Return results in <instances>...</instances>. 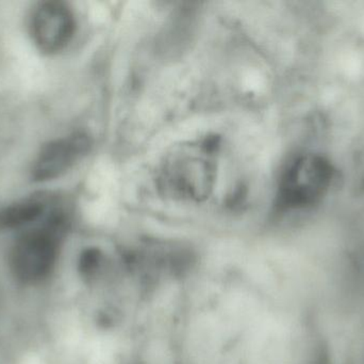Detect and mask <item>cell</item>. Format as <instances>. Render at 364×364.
Here are the masks:
<instances>
[{
    "label": "cell",
    "mask_w": 364,
    "mask_h": 364,
    "mask_svg": "<svg viewBox=\"0 0 364 364\" xmlns=\"http://www.w3.org/2000/svg\"><path fill=\"white\" fill-rule=\"evenodd\" d=\"M215 139H205L176 150L166 160L158 187L166 197L200 202L209 198L216 177Z\"/></svg>",
    "instance_id": "6da1fadb"
},
{
    "label": "cell",
    "mask_w": 364,
    "mask_h": 364,
    "mask_svg": "<svg viewBox=\"0 0 364 364\" xmlns=\"http://www.w3.org/2000/svg\"><path fill=\"white\" fill-rule=\"evenodd\" d=\"M68 219L62 211H53L36 227L17 239L11 254L14 275L23 282L44 279L55 266Z\"/></svg>",
    "instance_id": "7a4b0ae2"
},
{
    "label": "cell",
    "mask_w": 364,
    "mask_h": 364,
    "mask_svg": "<svg viewBox=\"0 0 364 364\" xmlns=\"http://www.w3.org/2000/svg\"><path fill=\"white\" fill-rule=\"evenodd\" d=\"M335 177L333 165L323 156L299 155L287 167L276 192V209L296 212L320 202L331 189Z\"/></svg>",
    "instance_id": "3957f363"
},
{
    "label": "cell",
    "mask_w": 364,
    "mask_h": 364,
    "mask_svg": "<svg viewBox=\"0 0 364 364\" xmlns=\"http://www.w3.org/2000/svg\"><path fill=\"white\" fill-rule=\"evenodd\" d=\"M76 30L74 13L62 1L38 4L30 19V33L42 53L53 55L65 48Z\"/></svg>",
    "instance_id": "277c9868"
},
{
    "label": "cell",
    "mask_w": 364,
    "mask_h": 364,
    "mask_svg": "<svg viewBox=\"0 0 364 364\" xmlns=\"http://www.w3.org/2000/svg\"><path fill=\"white\" fill-rule=\"evenodd\" d=\"M85 132H74L45 145L34 160L32 177L36 182L51 181L65 175L91 150Z\"/></svg>",
    "instance_id": "5b68a950"
},
{
    "label": "cell",
    "mask_w": 364,
    "mask_h": 364,
    "mask_svg": "<svg viewBox=\"0 0 364 364\" xmlns=\"http://www.w3.org/2000/svg\"><path fill=\"white\" fill-rule=\"evenodd\" d=\"M46 211V205L38 199L21 201L0 211V231L23 228L38 222Z\"/></svg>",
    "instance_id": "8992f818"
}]
</instances>
